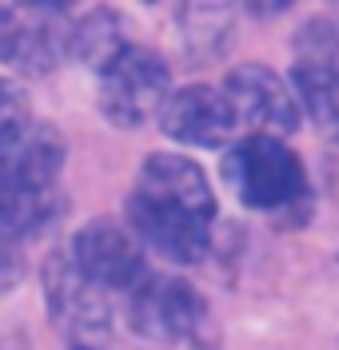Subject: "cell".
Returning <instances> with one entry per match:
<instances>
[{
  "mask_svg": "<svg viewBox=\"0 0 339 350\" xmlns=\"http://www.w3.org/2000/svg\"><path fill=\"white\" fill-rule=\"evenodd\" d=\"M128 223L144 247L172 262H200L212 247L216 196L200 163L176 152H156L140 163L128 196Z\"/></svg>",
  "mask_w": 339,
  "mask_h": 350,
  "instance_id": "cell-1",
  "label": "cell"
},
{
  "mask_svg": "<svg viewBox=\"0 0 339 350\" xmlns=\"http://www.w3.org/2000/svg\"><path fill=\"white\" fill-rule=\"evenodd\" d=\"M224 179L251 211H279L307 196L303 159L275 135H248L224 155Z\"/></svg>",
  "mask_w": 339,
  "mask_h": 350,
  "instance_id": "cell-2",
  "label": "cell"
},
{
  "mask_svg": "<svg viewBox=\"0 0 339 350\" xmlns=\"http://www.w3.org/2000/svg\"><path fill=\"white\" fill-rule=\"evenodd\" d=\"M168 88H172V76H168L164 56L152 48L128 44L100 72V111L116 128H140L172 100Z\"/></svg>",
  "mask_w": 339,
  "mask_h": 350,
  "instance_id": "cell-3",
  "label": "cell"
},
{
  "mask_svg": "<svg viewBox=\"0 0 339 350\" xmlns=\"http://www.w3.org/2000/svg\"><path fill=\"white\" fill-rule=\"evenodd\" d=\"M68 4H8L0 8V60L16 76H48L68 52Z\"/></svg>",
  "mask_w": 339,
  "mask_h": 350,
  "instance_id": "cell-4",
  "label": "cell"
},
{
  "mask_svg": "<svg viewBox=\"0 0 339 350\" xmlns=\"http://www.w3.org/2000/svg\"><path fill=\"white\" fill-rule=\"evenodd\" d=\"M208 319L200 291L180 275H148L128 299V323L140 338L176 347L196 338Z\"/></svg>",
  "mask_w": 339,
  "mask_h": 350,
  "instance_id": "cell-5",
  "label": "cell"
},
{
  "mask_svg": "<svg viewBox=\"0 0 339 350\" xmlns=\"http://www.w3.org/2000/svg\"><path fill=\"white\" fill-rule=\"evenodd\" d=\"M68 255L80 267V275L88 283H96L100 291H136L148 279L144 243L136 239L132 227H124L116 219H92V223H84L76 231Z\"/></svg>",
  "mask_w": 339,
  "mask_h": 350,
  "instance_id": "cell-6",
  "label": "cell"
},
{
  "mask_svg": "<svg viewBox=\"0 0 339 350\" xmlns=\"http://www.w3.org/2000/svg\"><path fill=\"white\" fill-rule=\"evenodd\" d=\"M45 299H48V319L64 330L76 347H92L104 338L108 330V303L100 299V286L88 283L80 275V267L72 255L56 251L45 262Z\"/></svg>",
  "mask_w": 339,
  "mask_h": 350,
  "instance_id": "cell-7",
  "label": "cell"
},
{
  "mask_svg": "<svg viewBox=\"0 0 339 350\" xmlns=\"http://www.w3.org/2000/svg\"><path fill=\"white\" fill-rule=\"evenodd\" d=\"M224 96L236 120H244L255 135H292L299 128V100L284 76H275L268 64H240L227 72Z\"/></svg>",
  "mask_w": 339,
  "mask_h": 350,
  "instance_id": "cell-8",
  "label": "cell"
},
{
  "mask_svg": "<svg viewBox=\"0 0 339 350\" xmlns=\"http://www.w3.org/2000/svg\"><path fill=\"white\" fill-rule=\"evenodd\" d=\"M160 128L168 139L188 148H220L236 131V111L227 104L224 88L188 84L172 92V100L160 111Z\"/></svg>",
  "mask_w": 339,
  "mask_h": 350,
  "instance_id": "cell-9",
  "label": "cell"
},
{
  "mask_svg": "<svg viewBox=\"0 0 339 350\" xmlns=\"http://www.w3.org/2000/svg\"><path fill=\"white\" fill-rule=\"evenodd\" d=\"M64 139L48 124H32L21 139L0 148V191L8 187H60Z\"/></svg>",
  "mask_w": 339,
  "mask_h": 350,
  "instance_id": "cell-10",
  "label": "cell"
},
{
  "mask_svg": "<svg viewBox=\"0 0 339 350\" xmlns=\"http://www.w3.org/2000/svg\"><path fill=\"white\" fill-rule=\"evenodd\" d=\"M60 187H8L0 191V235L4 239H28L40 235L60 215Z\"/></svg>",
  "mask_w": 339,
  "mask_h": 350,
  "instance_id": "cell-11",
  "label": "cell"
},
{
  "mask_svg": "<svg viewBox=\"0 0 339 350\" xmlns=\"http://www.w3.org/2000/svg\"><path fill=\"white\" fill-rule=\"evenodd\" d=\"M124 48H128V44L120 36V16H116L112 8H92V12H84L80 21L72 24V32H68V52H72L80 64L96 68V72H104Z\"/></svg>",
  "mask_w": 339,
  "mask_h": 350,
  "instance_id": "cell-12",
  "label": "cell"
},
{
  "mask_svg": "<svg viewBox=\"0 0 339 350\" xmlns=\"http://www.w3.org/2000/svg\"><path fill=\"white\" fill-rule=\"evenodd\" d=\"M292 92H295V100H299V108L312 116V124L327 139L339 144V76L336 72L295 64L292 68Z\"/></svg>",
  "mask_w": 339,
  "mask_h": 350,
  "instance_id": "cell-13",
  "label": "cell"
},
{
  "mask_svg": "<svg viewBox=\"0 0 339 350\" xmlns=\"http://www.w3.org/2000/svg\"><path fill=\"white\" fill-rule=\"evenodd\" d=\"M295 52H299V60H295V64L323 68V72H336V76H339V24L312 21L303 32H299Z\"/></svg>",
  "mask_w": 339,
  "mask_h": 350,
  "instance_id": "cell-14",
  "label": "cell"
},
{
  "mask_svg": "<svg viewBox=\"0 0 339 350\" xmlns=\"http://www.w3.org/2000/svg\"><path fill=\"white\" fill-rule=\"evenodd\" d=\"M32 111H28V96L16 80L0 76V148H8L12 139H21L32 128Z\"/></svg>",
  "mask_w": 339,
  "mask_h": 350,
  "instance_id": "cell-15",
  "label": "cell"
},
{
  "mask_svg": "<svg viewBox=\"0 0 339 350\" xmlns=\"http://www.w3.org/2000/svg\"><path fill=\"white\" fill-rule=\"evenodd\" d=\"M72 350H92V347H72Z\"/></svg>",
  "mask_w": 339,
  "mask_h": 350,
  "instance_id": "cell-16",
  "label": "cell"
}]
</instances>
